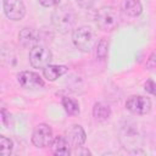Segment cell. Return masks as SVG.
<instances>
[{
    "label": "cell",
    "mask_w": 156,
    "mask_h": 156,
    "mask_svg": "<svg viewBox=\"0 0 156 156\" xmlns=\"http://www.w3.org/2000/svg\"><path fill=\"white\" fill-rule=\"evenodd\" d=\"M119 13L112 6H101L95 15L96 26L104 32H112L119 26Z\"/></svg>",
    "instance_id": "6da1fadb"
},
{
    "label": "cell",
    "mask_w": 156,
    "mask_h": 156,
    "mask_svg": "<svg viewBox=\"0 0 156 156\" xmlns=\"http://www.w3.org/2000/svg\"><path fill=\"white\" fill-rule=\"evenodd\" d=\"M51 23L60 33H68L73 29V26L76 23V15L71 7L60 6L51 15Z\"/></svg>",
    "instance_id": "7a4b0ae2"
},
{
    "label": "cell",
    "mask_w": 156,
    "mask_h": 156,
    "mask_svg": "<svg viewBox=\"0 0 156 156\" xmlns=\"http://www.w3.org/2000/svg\"><path fill=\"white\" fill-rule=\"evenodd\" d=\"M72 41L74 46L82 52H90L96 43L94 30L88 26L78 27L72 33Z\"/></svg>",
    "instance_id": "3957f363"
},
{
    "label": "cell",
    "mask_w": 156,
    "mask_h": 156,
    "mask_svg": "<svg viewBox=\"0 0 156 156\" xmlns=\"http://www.w3.org/2000/svg\"><path fill=\"white\" fill-rule=\"evenodd\" d=\"M52 60V54L45 45H37L29 51V63L33 68H45L50 65Z\"/></svg>",
    "instance_id": "277c9868"
},
{
    "label": "cell",
    "mask_w": 156,
    "mask_h": 156,
    "mask_svg": "<svg viewBox=\"0 0 156 156\" xmlns=\"http://www.w3.org/2000/svg\"><path fill=\"white\" fill-rule=\"evenodd\" d=\"M54 140L52 129L49 124L39 123L35 126L33 133H32V143L37 147H46L50 146Z\"/></svg>",
    "instance_id": "5b68a950"
},
{
    "label": "cell",
    "mask_w": 156,
    "mask_h": 156,
    "mask_svg": "<svg viewBox=\"0 0 156 156\" xmlns=\"http://www.w3.org/2000/svg\"><path fill=\"white\" fill-rule=\"evenodd\" d=\"M126 108L136 116H143L150 112L151 110V101L149 98L143 95H132L126 101Z\"/></svg>",
    "instance_id": "8992f818"
},
{
    "label": "cell",
    "mask_w": 156,
    "mask_h": 156,
    "mask_svg": "<svg viewBox=\"0 0 156 156\" xmlns=\"http://www.w3.org/2000/svg\"><path fill=\"white\" fill-rule=\"evenodd\" d=\"M4 12L11 21H20L26 15V6L22 0H4Z\"/></svg>",
    "instance_id": "52a82bcc"
},
{
    "label": "cell",
    "mask_w": 156,
    "mask_h": 156,
    "mask_svg": "<svg viewBox=\"0 0 156 156\" xmlns=\"http://www.w3.org/2000/svg\"><path fill=\"white\" fill-rule=\"evenodd\" d=\"M17 82L21 87L26 89H35V88H43L44 80L43 78L33 71H22L17 74Z\"/></svg>",
    "instance_id": "ba28073f"
},
{
    "label": "cell",
    "mask_w": 156,
    "mask_h": 156,
    "mask_svg": "<svg viewBox=\"0 0 156 156\" xmlns=\"http://www.w3.org/2000/svg\"><path fill=\"white\" fill-rule=\"evenodd\" d=\"M18 41L21 43L22 46L32 49V48L39 45V43H40L39 32L35 30L34 28L26 27V28L20 30V33H18Z\"/></svg>",
    "instance_id": "9c48e42d"
},
{
    "label": "cell",
    "mask_w": 156,
    "mask_h": 156,
    "mask_svg": "<svg viewBox=\"0 0 156 156\" xmlns=\"http://www.w3.org/2000/svg\"><path fill=\"white\" fill-rule=\"evenodd\" d=\"M66 138H67V140L69 141L71 146L76 149V147L82 146V145L85 143V140H87V134H85V132H84V129H83L82 126H79V124H73V126H71V127L66 130Z\"/></svg>",
    "instance_id": "30bf717a"
},
{
    "label": "cell",
    "mask_w": 156,
    "mask_h": 156,
    "mask_svg": "<svg viewBox=\"0 0 156 156\" xmlns=\"http://www.w3.org/2000/svg\"><path fill=\"white\" fill-rule=\"evenodd\" d=\"M51 151L56 156H68L71 155V144L63 135H57L51 143Z\"/></svg>",
    "instance_id": "8fae6325"
},
{
    "label": "cell",
    "mask_w": 156,
    "mask_h": 156,
    "mask_svg": "<svg viewBox=\"0 0 156 156\" xmlns=\"http://www.w3.org/2000/svg\"><path fill=\"white\" fill-rule=\"evenodd\" d=\"M121 10L129 17H138L143 12V5L140 0H122Z\"/></svg>",
    "instance_id": "7c38bea8"
},
{
    "label": "cell",
    "mask_w": 156,
    "mask_h": 156,
    "mask_svg": "<svg viewBox=\"0 0 156 156\" xmlns=\"http://www.w3.org/2000/svg\"><path fill=\"white\" fill-rule=\"evenodd\" d=\"M68 68L63 65H48L45 68H43L44 78H46L49 82H54L65 73H67Z\"/></svg>",
    "instance_id": "4fadbf2b"
},
{
    "label": "cell",
    "mask_w": 156,
    "mask_h": 156,
    "mask_svg": "<svg viewBox=\"0 0 156 156\" xmlns=\"http://www.w3.org/2000/svg\"><path fill=\"white\" fill-rule=\"evenodd\" d=\"M111 116V108L104 102H96L93 107V117L98 122H105Z\"/></svg>",
    "instance_id": "5bb4252c"
},
{
    "label": "cell",
    "mask_w": 156,
    "mask_h": 156,
    "mask_svg": "<svg viewBox=\"0 0 156 156\" xmlns=\"http://www.w3.org/2000/svg\"><path fill=\"white\" fill-rule=\"evenodd\" d=\"M61 104H62L65 111H66L68 115H71V116H76V115L79 113V104H78V101H77L76 99L65 96V98H62Z\"/></svg>",
    "instance_id": "9a60e30c"
},
{
    "label": "cell",
    "mask_w": 156,
    "mask_h": 156,
    "mask_svg": "<svg viewBox=\"0 0 156 156\" xmlns=\"http://www.w3.org/2000/svg\"><path fill=\"white\" fill-rule=\"evenodd\" d=\"M13 149V143L11 139L1 135L0 136V155L1 156H9L12 154Z\"/></svg>",
    "instance_id": "2e32d148"
},
{
    "label": "cell",
    "mask_w": 156,
    "mask_h": 156,
    "mask_svg": "<svg viewBox=\"0 0 156 156\" xmlns=\"http://www.w3.org/2000/svg\"><path fill=\"white\" fill-rule=\"evenodd\" d=\"M107 51H108V41H107V39L102 38L98 43V46H96V56L100 60H104L107 56Z\"/></svg>",
    "instance_id": "e0dca14e"
},
{
    "label": "cell",
    "mask_w": 156,
    "mask_h": 156,
    "mask_svg": "<svg viewBox=\"0 0 156 156\" xmlns=\"http://www.w3.org/2000/svg\"><path fill=\"white\" fill-rule=\"evenodd\" d=\"M145 67H146L147 69H152V68L156 67V50H154V51L150 54V56L147 57V60H146V62H145Z\"/></svg>",
    "instance_id": "ac0fdd59"
},
{
    "label": "cell",
    "mask_w": 156,
    "mask_h": 156,
    "mask_svg": "<svg viewBox=\"0 0 156 156\" xmlns=\"http://www.w3.org/2000/svg\"><path fill=\"white\" fill-rule=\"evenodd\" d=\"M144 87H145V90H146L149 94L156 95V83H155L154 80H151V79L146 80V83H145Z\"/></svg>",
    "instance_id": "d6986e66"
},
{
    "label": "cell",
    "mask_w": 156,
    "mask_h": 156,
    "mask_svg": "<svg viewBox=\"0 0 156 156\" xmlns=\"http://www.w3.org/2000/svg\"><path fill=\"white\" fill-rule=\"evenodd\" d=\"M61 0H39V2L45 7H52L60 4Z\"/></svg>",
    "instance_id": "ffe728a7"
},
{
    "label": "cell",
    "mask_w": 156,
    "mask_h": 156,
    "mask_svg": "<svg viewBox=\"0 0 156 156\" xmlns=\"http://www.w3.org/2000/svg\"><path fill=\"white\" fill-rule=\"evenodd\" d=\"M77 4L83 9H90L94 4V0H76Z\"/></svg>",
    "instance_id": "44dd1931"
},
{
    "label": "cell",
    "mask_w": 156,
    "mask_h": 156,
    "mask_svg": "<svg viewBox=\"0 0 156 156\" xmlns=\"http://www.w3.org/2000/svg\"><path fill=\"white\" fill-rule=\"evenodd\" d=\"M1 117H2V123H4V126L7 127V126L10 124V117H11V116H10V113H9L5 108L1 110Z\"/></svg>",
    "instance_id": "7402d4cb"
},
{
    "label": "cell",
    "mask_w": 156,
    "mask_h": 156,
    "mask_svg": "<svg viewBox=\"0 0 156 156\" xmlns=\"http://www.w3.org/2000/svg\"><path fill=\"white\" fill-rule=\"evenodd\" d=\"M76 155H80V154H85V155H90V151L88 149H83V150H76L74 151Z\"/></svg>",
    "instance_id": "603a6c76"
}]
</instances>
